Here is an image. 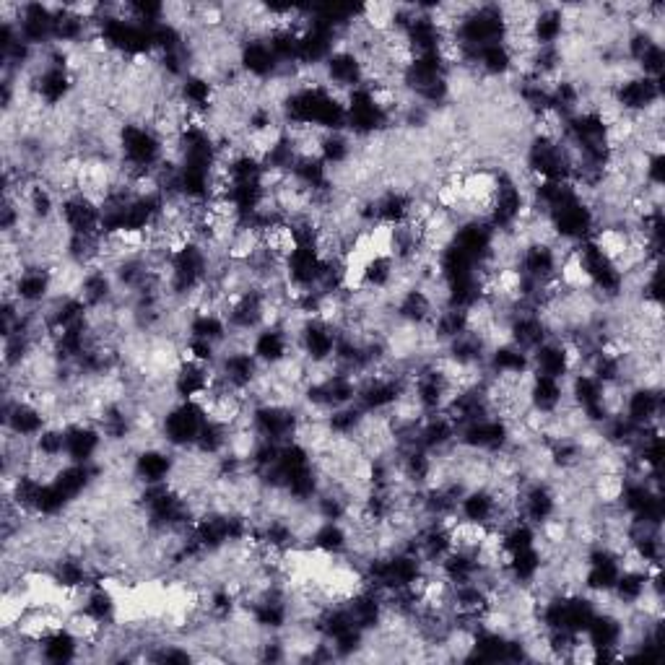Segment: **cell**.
I'll list each match as a JSON object with an SVG mask.
<instances>
[{"label": "cell", "mask_w": 665, "mask_h": 665, "mask_svg": "<svg viewBox=\"0 0 665 665\" xmlns=\"http://www.w3.org/2000/svg\"><path fill=\"white\" fill-rule=\"evenodd\" d=\"M567 398V388H564V380H554V377H543V375H530L528 382V403L533 411L538 414H554L556 408L562 406V401Z\"/></svg>", "instance_id": "obj_2"}, {"label": "cell", "mask_w": 665, "mask_h": 665, "mask_svg": "<svg viewBox=\"0 0 665 665\" xmlns=\"http://www.w3.org/2000/svg\"><path fill=\"white\" fill-rule=\"evenodd\" d=\"M250 351L263 367H276V364H281L284 359H289V356L297 351V346H294V341H291L281 328H263L252 338Z\"/></svg>", "instance_id": "obj_1"}]
</instances>
